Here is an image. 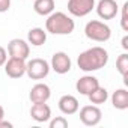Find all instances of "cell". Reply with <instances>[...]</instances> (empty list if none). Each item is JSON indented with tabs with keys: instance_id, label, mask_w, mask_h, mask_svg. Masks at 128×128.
<instances>
[{
	"instance_id": "6da1fadb",
	"label": "cell",
	"mask_w": 128,
	"mask_h": 128,
	"mask_svg": "<svg viewBox=\"0 0 128 128\" xmlns=\"http://www.w3.org/2000/svg\"><path fill=\"white\" fill-rule=\"evenodd\" d=\"M108 62V53L102 47H92L80 53L77 57V65L84 72H92L104 68Z\"/></svg>"
},
{
	"instance_id": "7a4b0ae2",
	"label": "cell",
	"mask_w": 128,
	"mask_h": 128,
	"mask_svg": "<svg viewBox=\"0 0 128 128\" xmlns=\"http://www.w3.org/2000/svg\"><path fill=\"white\" fill-rule=\"evenodd\" d=\"M76 29V23L65 12H51L45 20V30L53 35H71Z\"/></svg>"
},
{
	"instance_id": "3957f363",
	"label": "cell",
	"mask_w": 128,
	"mask_h": 128,
	"mask_svg": "<svg viewBox=\"0 0 128 128\" xmlns=\"http://www.w3.org/2000/svg\"><path fill=\"white\" fill-rule=\"evenodd\" d=\"M84 35L88 39L95 41V42H107L112 36V29L100 21V20H92L89 23H86L84 26Z\"/></svg>"
},
{
	"instance_id": "277c9868",
	"label": "cell",
	"mask_w": 128,
	"mask_h": 128,
	"mask_svg": "<svg viewBox=\"0 0 128 128\" xmlns=\"http://www.w3.org/2000/svg\"><path fill=\"white\" fill-rule=\"evenodd\" d=\"M50 63L45 59L41 57H35L32 60H29L26 63V74L29 76V78L32 80H42L48 76L50 72Z\"/></svg>"
},
{
	"instance_id": "5b68a950",
	"label": "cell",
	"mask_w": 128,
	"mask_h": 128,
	"mask_svg": "<svg viewBox=\"0 0 128 128\" xmlns=\"http://www.w3.org/2000/svg\"><path fill=\"white\" fill-rule=\"evenodd\" d=\"M50 68H51L56 74H60V76L70 72V71H71V68H72L71 57H70L65 51H56V53L51 56Z\"/></svg>"
},
{
	"instance_id": "8992f818",
	"label": "cell",
	"mask_w": 128,
	"mask_h": 128,
	"mask_svg": "<svg viewBox=\"0 0 128 128\" xmlns=\"http://www.w3.org/2000/svg\"><path fill=\"white\" fill-rule=\"evenodd\" d=\"M95 8V0H68V12L72 17H86Z\"/></svg>"
},
{
	"instance_id": "52a82bcc",
	"label": "cell",
	"mask_w": 128,
	"mask_h": 128,
	"mask_svg": "<svg viewBox=\"0 0 128 128\" xmlns=\"http://www.w3.org/2000/svg\"><path fill=\"white\" fill-rule=\"evenodd\" d=\"M102 112L100 110L98 106H84L80 110V120L86 126H95L101 122Z\"/></svg>"
},
{
	"instance_id": "ba28073f",
	"label": "cell",
	"mask_w": 128,
	"mask_h": 128,
	"mask_svg": "<svg viewBox=\"0 0 128 128\" xmlns=\"http://www.w3.org/2000/svg\"><path fill=\"white\" fill-rule=\"evenodd\" d=\"M5 72L11 78H21L26 74V60L18 57H9L5 62Z\"/></svg>"
},
{
	"instance_id": "9c48e42d",
	"label": "cell",
	"mask_w": 128,
	"mask_h": 128,
	"mask_svg": "<svg viewBox=\"0 0 128 128\" xmlns=\"http://www.w3.org/2000/svg\"><path fill=\"white\" fill-rule=\"evenodd\" d=\"M8 53L11 57H18V59H27L29 54H30V47H29V42L24 41V39H20V38H15V39H11L9 44H8Z\"/></svg>"
},
{
	"instance_id": "30bf717a",
	"label": "cell",
	"mask_w": 128,
	"mask_h": 128,
	"mask_svg": "<svg viewBox=\"0 0 128 128\" xmlns=\"http://www.w3.org/2000/svg\"><path fill=\"white\" fill-rule=\"evenodd\" d=\"M119 12L116 0H100L96 5V14L101 20H113Z\"/></svg>"
},
{
	"instance_id": "8fae6325",
	"label": "cell",
	"mask_w": 128,
	"mask_h": 128,
	"mask_svg": "<svg viewBox=\"0 0 128 128\" xmlns=\"http://www.w3.org/2000/svg\"><path fill=\"white\" fill-rule=\"evenodd\" d=\"M51 96V89L45 83H36L29 94V98L32 102H47Z\"/></svg>"
},
{
	"instance_id": "7c38bea8",
	"label": "cell",
	"mask_w": 128,
	"mask_h": 128,
	"mask_svg": "<svg viewBox=\"0 0 128 128\" xmlns=\"http://www.w3.org/2000/svg\"><path fill=\"white\" fill-rule=\"evenodd\" d=\"M57 104H59V110L63 114H74L80 108L78 100L74 95H63V96H60Z\"/></svg>"
},
{
	"instance_id": "4fadbf2b",
	"label": "cell",
	"mask_w": 128,
	"mask_h": 128,
	"mask_svg": "<svg viewBox=\"0 0 128 128\" xmlns=\"http://www.w3.org/2000/svg\"><path fill=\"white\" fill-rule=\"evenodd\" d=\"M100 86V82H98V78L96 77H94V76H83V77H80L78 80H77V83H76V89H77V92H80L82 95H89L95 88H98Z\"/></svg>"
},
{
	"instance_id": "5bb4252c",
	"label": "cell",
	"mask_w": 128,
	"mask_h": 128,
	"mask_svg": "<svg viewBox=\"0 0 128 128\" xmlns=\"http://www.w3.org/2000/svg\"><path fill=\"white\" fill-rule=\"evenodd\" d=\"M30 116L36 122H47L51 118V108L45 102H33L30 108Z\"/></svg>"
},
{
	"instance_id": "9a60e30c",
	"label": "cell",
	"mask_w": 128,
	"mask_h": 128,
	"mask_svg": "<svg viewBox=\"0 0 128 128\" xmlns=\"http://www.w3.org/2000/svg\"><path fill=\"white\" fill-rule=\"evenodd\" d=\"M47 41V30L41 29V27H33L27 32V42L35 45V47H41L44 45Z\"/></svg>"
},
{
	"instance_id": "2e32d148",
	"label": "cell",
	"mask_w": 128,
	"mask_h": 128,
	"mask_svg": "<svg viewBox=\"0 0 128 128\" xmlns=\"http://www.w3.org/2000/svg\"><path fill=\"white\" fill-rule=\"evenodd\" d=\"M112 104L118 110H126L128 108V90L126 89H116L112 95Z\"/></svg>"
},
{
	"instance_id": "e0dca14e",
	"label": "cell",
	"mask_w": 128,
	"mask_h": 128,
	"mask_svg": "<svg viewBox=\"0 0 128 128\" xmlns=\"http://www.w3.org/2000/svg\"><path fill=\"white\" fill-rule=\"evenodd\" d=\"M33 11L38 15H50L54 11V0H35Z\"/></svg>"
},
{
	"instance_id": "ac0fdd59",
	"label": "cell",
	"mask_w": 128,
	"mask_h": 128,
	"mask_svg": "<svg viewBox=\"0 0 128 128\" xmlns=\"http://www.w3.org/2000/svg\"><path fill=\"white\" fill-rule=\"evenodd\" d=\"M88 98H89V101H90L92 104L100 106V104H104V102L108 100V92H107L106 88L98 86V88H95V89L88 95Z\"/></svg>"
},
{
	"instance_id": "d6986e66",
	"label": "cell",
	"mask_w": 128,
	"mask_h": 128,
	"mask_svg": "<svg viewBox=\"0 0 128 128\" xmlns=\"http://www.w3.org/2000/svg\"><path fill=\"white\" fill-rule=\"evenodd\" d=\"M116 70H118V72L124 77V83H125V86L128 84V54L126 53H122L120 56H118V59H116Z\"/></svg>"
},
{
	"instance_id": "ffe728a7",
	"label": "cell",
	"mask_w": 128,
	"mask_h": 128,
	"mask_svg": "<svg viewBox=\"0 0 128 128\" xmlns=\"http://www.w3.org/2000/svg\"><path fill=\"white\" fill-rule=\"evenodd\" d=\"M66 126H68V120L63 116H57L50 120V128H66Z\"/></svg>"
},
{
	"instance_id": "44dd1931",
	"label": "cell",
	"mask_w": 128,
	"mask_h": 128,
	"mask_svg": "<svg viewBox=\"0 0 128 128\" xmlns=\"http://www.w3.org/2000/svg\"><path fill=\"white\" fill-rule=\"evenodd\" d=\"M126 12H128V2H125V3H124V6H122L120 27H122V30H124V32H128V15H126Z\"/></svg>"
},
{
	"instance_id": "7402d4cb",
	"label": "cell",
	"mask_w": 128,
	"mask_h": 128,
	"mask_svg": "<svg viewBox=\"0 0 128 128\" xmlns=\"http://www.w3.org/2000/svg\"><path fill=\"white\" fill-rule=\"evenodd\" d=\"M11 8V0H0V14L8 12Z\"/></svg>"
},
{
	"instance_id": "603a6c76",
	"label": "cell",
	"mask_w": 128,
	"mask_h": 128,
	"mask_svg": "<svg viewBox=\"0 0 128 128\" xmlns=\"http://www.w3.org/2000/svg\"><path fill=\"white\" fill-rule=\"evenodd\" d=\"M6 60H8V53L2 45H0V66H3Z\"/></svg>"
},
{
	"instance_id": "cb8c5ba5",
	"label": "cell",
	"mask_w": 128,
	"mask_h": 128,
	"mask_svg": "<svg viewBox=\"0 0 128 128\" xmlns=\"http://www.w3.org/2000/svg\"><path fill=\"white\" fill-rule=\"evenodd\" d=\"M14 125L11 124V122H8V120H5V119H2L0 120V128H12Z\"/></svg>"
},
{
	"instance_id": "d4e9b609",
	"label": "cell",
	"mask_w": 128,
	"mask_h": 128,
	"mask_svg": "<svg viewBox=\"0 0 128 128\" xmlns=\"http://www.w3.org/2000/svg\"><path fill=\"white\" fill-rule=\"evenodd\" d=\"M122 48L124 50H128V36H124L122 38Z\"/></svg>"
},
{
	"instance_id": "484cf974",
	"label": "cell",
	"mask_w": 128,
	"mask_h": 128,
	"mask_svg": "<svg viewBox=\"0 0 128 128\" xmlns=\"http://www.w3.org/2000/svg\"><path fill=\"white\" fill-rule=\"evenodd\" d=\"M2 119H5V108L0 106V120H2Z\"/></svg>"
}]
</instances>
